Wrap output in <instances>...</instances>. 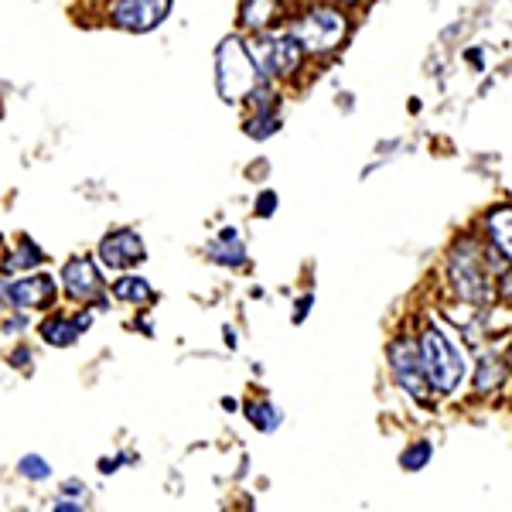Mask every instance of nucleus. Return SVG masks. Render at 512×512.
Listing matches in <instances>:
<instances>
[{
    "mask_svg": "<svg viewBox=\"0 0 512 512\" xmlns=\"http://www.w3.org/2000/svg\"><path fill=\"white\" fill-rule=\"evenodd\" d=\"M420 362H424V373L431 390L437 393H454L461 386V379L468 373V352L461 349L444 328L431 325L420 335Z\"/></svg>",
    "mask_w": 512,
    "mask_h": 512,
    "instance_id": "f257e3e1",
    "label": "nucleus"
},
{
    "mask_svg": "<svg viewBox=\"0 0 512 512\" xmlns=\"http://www.w3.org/2000/svg\"><path fill=\"white\" fill-rule=\"evenodd\" d=\"M216 86L219 96L229 99V103L250 99L260 89V69H256L253 52L236 35L222 41L216 52Z\"/></svg>",
    "mask_w": 512,
    "mask_h": 512,
    "instance_id": "f03ea898",
    "label": "nucleus"
},
{
    "mask_svg": "<svg viewBox=\"0 0 512 512\" xmlns=\"http://www.w3.org/2000/svg\"><path fill=\"white\" fill-rule=\"evenodd\" d=\"M291 35L304 52H328L345 38V18L332 7H315L294 24Z\"/></svg>",
    "mask_w": 512,
    "mask_h": 512,
    "instance_id": "7ed1b4c3",
    "label": "nucleus"
},
{
    "mask_svg": "<svg viewBox=\"0 0 512 512\" xmlns=\"http://www.w3.org/2000/svg\"><path fill=\"white\" fill-rule=\"evenodd\" d=\"M451 277H454V287L465 301H485L489 297V274H485V263H482V253H478L475 243H458L454 246V256H451Z\"/></svg>",
    "mask_w": 512,
    "mask_h": 512,
    "instance_id": "20e7f679",
    "label": "nucleus"
},
{
    "mask_svg": "<svg viewBox=\"0 0 512 512\" xmlns=\"http://www.w3.org/2000/svg\"><path fill=\"white\" fill-rule=\"evenodd\" d=\"M253 59H256V69L270 79H280L287 72H294L301 65V52L304 48L297 45L294 35H274V38H260L253 41Z\"/></svg>",
    "mask_w": 512,
    "mask_h": 512,
    "instance_id": "39448f33",
    "label": "nucleus"
},
{
    "mask_svg": "<svg viewBox=\"0 0 512 512\" xmlns=\"http://www.w3.org/2000/svg\"><path fill=\"white\" fill-rule=\"evenodd\" d=\"M55 294H59V287H55V277L48 274H24L18 280H7L4 287H0V297H4L11 308H48V304L55 301Z\"/></svg>",
    "mask_w": 512,
    "mask_h": 512,
    "instance_id": "423d86ee",
    "label": "nucleus"
},
{
    "mask_svg": "<svg viewBox=\"0 0 512 512\" xmlns=\"http://www.w3.org/2000/svg\"><path fill=\"white\" fill-rule=\"evenodd\" d=\"M390 362H393L396 383H400L403 390L414 396V400H427V390H431V383H427V373H424V362H420L417 345H414V342H407V338L393 342Z\"/></svg>",
    "mask_w": 512,
    "mask_h": 512,
    "instance_id": "0eeeda50",
    "label": "nucleus"
},
{
    "mask_svg": "<svg viewBox=\"0 0 512 512\" xmlns=\"http://www.w3.org/2000/svg\"><path fill=\"white\" fill-rule=\"evenodd\" d=\"M171 0H120L113 7V21L120 24L123 31H154L158 24L168 18Z\"/></svg>",
    "mask_w": 512,
    "mask_h": 512,
    "instance_id": "6e6552de",
    "label": "nucleus"
},
{
    "mask_svg": "<svg viewBox=\"0 0 512 512\" xmlns=\"http://www.w3.org/2000/svg\"><path fill=\"white\" fill-rule=\"evenodd\" d=\"M99 260L110 270H123L134 267V263L144 260V239H140L134 229H120V233H110L99 243Z\"/></svg>",
    "mask_w": 512,
    "mask_h": 512,
    "instance_id": "1a4fd4ad",
    "label": "nucleus"
},
{
    "mask_svg": "<svg viewBox=\"0 0 512 512\" xmlns=\"http://www.w3.org/2000/svg\"><path fill=\"white\" fill-rule=\"evenodd\" d=\"M62 280L72 301H96L99 291H103V280H99L93 260H69L62 270Z\"/></svg>",
    "mask_w": 512,
    "mask_h": 512,
    "instance_id": "9d476101",
    "label": "nucleus"
},
{
    "mask_svg": "<svg viewBox=\"0 0 512 512\" xmlns=\"http://www.w3.org/2000/svg\"><path fill=\"white\" fill-rule=\"evenodd\" d=\"M89 315H79V318H55L45 325V342L48 345H72L76 338L89 328Z\"/></svg>",
    "mask_w": 512,
    "mask_h": 512,
    "instance_id": "9b49d317",
    "label": "nucleus"
},
{
    "mask_svg": "<svg viewBox=\"0 0 512 512\" xmlns=\"http://www.w3.org/2000/svg\"><path fill=\"white\" fill-rule=\"evenodd\" d=\"M489 236H492L495 250L512 263V209L509 205H502V209H495L489 216Z\"/></svg>",
    "mask_w": 512,
    "mask_h": 512,
    "instance_id": "f8f14e48",
    "label": "nucleus"
},
{
    "mask_svg": "<svg viewBox=\"0 0 512 512\" xmlns=\"http://www.w3.org/2000/svg\"><path fill=\"white\" fill-rule=\"evenodd\" d=\"M277 14V0H243V24L250 31H263Z\"/></svg>",
    "mask_w": 512,
    "mask_h": 512,
    "instance_id": "ddd939ff",
    "label": "nucleus"
},
{
    "mask_svg": "<svg viewBox=\"0 0 512 512\" xmlns=\"http://www.w3.org/2000/svg\"><path fill=\"white\" fill-rule=\"evenodd\" d=\"M209 256L219 263H229V267H239V263H246V250L243 243L236 239V233H222L219 243L209 246Z\"/></svg>",
    "mask_w": 512,
    "mask_h": 512,
    "instance_id": "4468645a",
    "label": "nucleus"
},
{
    "mask_svg": "<svg viewBox=\"0 0 512 512\" xmlns=\"http://www.w3.org/2000/svg\"><path fill=\"white\" fill-rule=\"evenodd\" d=\"M113 294H117L120 301H130V304H147L154 297L151 284H147L144 277H120L117 284H113Z\"/></svg>",
    "mask_w": 512,
    "mask_h": 512,
    "instance_id": "2eb2a0df",
    "label": "nucleus"
},
{
    "mask_svg": "<svg viewBox=\"0 0 512 512\" xmlns=\"http://www.w3.org/2000/svg\"><path fill=\"white\" fill-rule=\"evenodd\" d=\"M502 379H506V369H502L499 359H482V362H478V376H475V390L478 393L499 390Z\"/></svg>",
    "mask_w": 512,
    "mask_h": 512,
    "instance_id": "dca6fc26",
    "label": "nucleus"
},
{
    "mask_svg": "<svg viewBox=\"0 0 512 512\" xmlns=\"http://www.w3.org/2000/svg\"><path fill=\"white\" fill-rule=\"evenodd\" d=\"M246 417H250V424L260 427V431H274V427H280V410L270 407V403H250V407H246Z\"/></svg>",
    "mask_w": 512,
    "mask_h": 512,
    "instance_id": "f3484780",
    "label": "nucleus"
},
{
    "mask_svg": "<svg viewBox=\"0 0 512 512\" xmlns=\"http://www.w3.org/2000/svg\"><path fill=\"white\" fill-rule=\"evenodd\" d=\"M41 263V253L35 250V246H24V250H18L14 256H7L4 260V274H14V270H31Z\"/></svg>",
    "mask_w": 512,
    "mask_h": 512,
    "instance_id": "a211bd4d",
    "label": "nucleus"
},
{
    "mask_svg": "<svg viewBox=\"0 0 512 512\" xmlns=\"http://www.w3.org/2000/svg\"><path fill=\"white\" fill-rule=\"evenodd\" d=\"M431 461V444L427 441H420V444H414V448H407L403 451V458H400V465L407 468V472H420V468Z\"/></svg>",
    "mask_w": 512,
    "mask_h": 512,
    "instance_id": "6ab92c4d",
    "label": "nucleus"
},
{
    "mask_svg": "<svg viewBox=\"0 0 512 512\" xmlns=\"http://www.w3.org/2000/svg\"><path fill=\"white\" fill-rule=\"evenodd\" d=\"M21 475L31 478V482H45L48 475H52V468H48L45 458H38V454H28V458H21Z\"/></svg>",
    "mask_w": 512,
    "mask_h": 512,
    "instance_id": "aec40b11",
    "label": "nucleus"
},
{
    "mask_svg": "<svg viewBox=\"0 0 512 512\" xmlns=\"http://www.w3.org/2000/svg\"><path fill=\"white\" fill-rule=\"evenodd\" d=\"M274 130H277L274 113H260V120L246 123V134H250V137H267V134H274Z\"/></svg>",
    "mask_w": 512,
    "mask_h": 512,
    "instance_id": "412c9836",
    "label": "nucleus"
},
{
    "mask_svg": "<svg viewBox=\"0 0 512 512\" xmlns=\"http://www.w3.org/2000/svg\"><path fill=\"white\" fill-rule=\"evenodd\" d=\"M277 209V195L274 192H263L260 202H256V216H270Z\"/></svg>",
    "mask_w": 512,
    "mask_h": 512,
    "instance_id": "4be33fe9",
    "label": "nucleus"
},
{
    "mask_svg": "<svg viewBox=\"0 0 512 512\" xmlns=\"http://www.w3.org/2000/svg\"><path fill=\"white\" fill-rule=\"evenodd\" d=\"M308 308H311V294L304 297V301H297V311H294V321H301L304 315H308Z\"/></svg>",
    "mask_w": 512,
    "mask_h": 512,
    "instance_id": "5701e85b",
    "label": "nucleus"
},
{
    "mask_svg": "<svg viewBox=\"0 0 512 512\" xmlns=\"http://www.w3.org/2000/svg\"><path fill=\"white\" fill-rule=\"evenodd\" d=\"M82 502H55V512H79Z\"/></svg>",
    "mask_w": 512,
    "mask_h": 512,
    "instance_id": "b1692460",
    "label": "nucleus"
},
{
    "mask_svg": "<svg viewBox=\"0 0 512 512\" xmlns=\"http://www.w3.org/2000/svg\"><path fill=\"white\" fill-rule=\"evenodd\" d=\"M65 492H69V495H82V492H86V489H82L79 482H65Z\"/></svg>",
    "mask_w": 512,
    "mask_h": 512,
    "instance_id": "393cba45",
    "label": "nucleus"
},
{
    "mask_svg": "<svg viewBox=\"0 0 512 512\" xmlns=\"http://www.w3.org/2000/svg\"><path fill=\"white\" fill-rule=\"evenodd\" d=\"M502 294H506L509 301H512V277H509V280H502Z\"/></svg>",
    "mask_w": 512,
    "mask_h": 512,
    "instance_id": "a878e982",
    "label": "nucleus"
}]
</instances>
